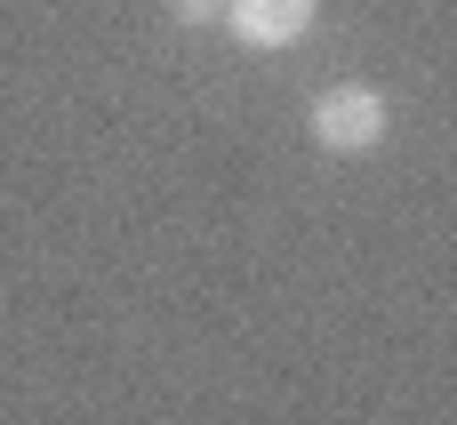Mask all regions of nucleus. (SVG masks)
Here are the masks:
<instances>
[{"label": "nucleus", "instance_id": "7ed1b4c3", "mask_svg": "<svg viewBox=\"0 0 457 425\" xmlns=\"http://www.w3.org/2000/svg\"><path fill=\"white\" fill-rule=\"evenodd\" d=\"M177 24H225V0H169Z\"/></svg>", "mask_w": 457, "mask_h": 425}, {"label": "nucleus", "instance_id": "f03ea898", "mask_svg": "<svg viewBox=\"0 0 457 425\" xmlns=\"http://www.w3.org/2000/svg\"><path fill=\"white\" fill-rule=\"evenodd\" d=\"M321 0H225V32L249 48V56H281L313 32Z\"/></svg>", "mask_w": 457, "mask_h": 425}, {"label": "nucleus", "instance_id": "f257e3e1", "mask_svg": "<svg viewBox=\"0 0 457 425\" xmlns=\"http://www.w3.org/2000/svg\"><path fill=\"white\" fill-rule=\"evenodd\" d=\"M386 129H394V104L370 80H337V88L313 96V145L321 153H370Z\"/></svg>", "mask_w": 457, "mask_h": 425}]
</instances>
